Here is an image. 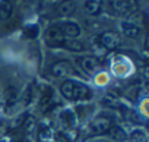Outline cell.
I'll list each match as a JSON object with an SVG mask.
<instances>
[{"label": "cell", "instance_id": "obj_3", "mask_svg": "<svg viewBox=\"0 0 149 142\" xmlns=\"http://www.w3.org/2000/svg\"><path fill=\"white\" fill-rule=\"evenodd\" d=\"M64 40H66V37L63 35L58 25H51L45 32V43L51 47H61Z\"/></svg>", "mask_w": 149, "mask_h": 142}, {"label": "cell", "instance_id": "obj_7", "mask_svg": "<svg viewBox=\"0 0 149 142\" xmlns=\"http://www.w3.org/2000/svg\"><path fill=\"white\" fill-rule=\"evenodd\" d=\"M58 28L61 29L63 35L66 38H76L81 34V27L76 22H72V21H64L58 25Z\"/></svg>", "mask_w": 149, "mask_h": 142}, {"label": "cell", "instance_id": "obj_17", "mask_svg": "<svg viewBox=\"0 0 149 142\" xmlns=\"http://www.w3.org/2000/svg\"><path fill=\"white\" fill-rule=\"evenodd\" d=\"M61 119H63V123L67 125V126H72L73 122H74V117H73V113L72 111H64L61 114Z\"/></svg>", "mask_w": 149, "mask_h": 142}, {"label": "cell", "instance_id": "obj_9", "mask_svg": "<svg viewBox=\"0 0 149 142\" xmlns=\"http://www.w3.org/2000/svg\"><path fill=\"white\" fill-rule=\"evenodd\" d=\"M13 6L10 0H2L0 2V21H8L12 18Z\"/></svg>", "mask_w": 149, "mask_h": 142}, {"label": "cell", "instance_id": "obj_16", "mask_svg": "<svg viewBox=\"0 0 149 142\" xmlns=\"http://www.w3.org/2000/svg\"><path fill=\"white\" fill-rule=\"evenodd\" d=\"M132 141L133 142H146V135L143 130H134L132 133Z\"/></svg>", "mask_w": 149, "mask_h": 142}, {"label": "cell", "instance_id": "obj_5", "mask_svg": "<svg viewBox=\"0 0 149 142\" xmlns=\"http://www.w3.org/2000/svg\"><path fill=\"white\" fill-rule=\"evenodd\" d=\"M50 72L53 73V76L56 78H66V76H70V75H74V69L73 66L69 63V62H57L51 66Z\"/></svg>", "mask_w": 149, "mask_h": 142}, {"label": "cell", "instance_id": "obj_10", "mask_svg": "<svg viewBox=\"0 0 149 142\" xmlns=\"http://www.w3.org/2000/svg\"><path fill=\"white\" fill-rule=\"evenodd\" d=\"M121 32L129 38H136L140 34V28L132 22H121Z\"/></svg>", "mask_w": 149, "mask_h": 142}, {"label": "cell", "instance_id": "obj_4", "mask_svg": "<svg viewBox=\"0 0 149 142\" xmlns=\"http://www.w3.org/2000/svg\"><path fill=\"white\" fill-rule=\"evenodd\" d=\"M100 43L104 48L107 50H114L120 45L121 43V38L117 32L114 31H104L101 35H100Z\"/></svg>", "mask_w": 149, "mask_h": 142}, {"label": "cell", "instance_id": "obj_2", "mask_svg": "<svg viewBox=\"0 0 149 142\" xmlns=\"http://www.w3.org/2000/svg\"><path fill=\"white\" fill-rule=\"evenodd\" d=\"M113 126V122L110 117H105V116H100V117H95L91 125H89V130L92 135H102V133H107Z\"/></svg>", "mask_w": 149, "mask_h": 142}, {"label": "cell", "instance_id": "obj_13", "mask_svg": "<svg viewBox=\"0 0 149 142\" xmlns=\"http://www.w3.org/2000/svg\"><path fill=\"white\" fill-rule=\"evenodd\" d=\"M84 9L88 15H97L101 10V3H100V0H85Z\"/></svg>", "mask_w": 149, "mask_h": 142}, {"label": "cell", "instance_id": "obj_8", "mask_svg": "<svg viewBox=\"0 0 149 142\" xmlns=\"http://www.w3.org/2000/svg\"><path fill=\"white\" fill-rule=\"evenodd\" d=\"M111 6L114 10H117L118 13H132L136 9L134 0H110Z\"/></svg>", "mask_w": 149, "mask_h": 142}, {"label": "cell", "instance_id": "obj_12", "mask_svg": "<svg viewBox=\"0 0 149 142\" xmlns=\"http://www.w3.org/2000/svg\"><path fill=\"white\" fill-rule=\"evenodd\" d=\"M61 47H64V48H67L70 51H84L85 50L84 43H81L76 38H66L64 43L61 44Z\"/></svg>", "mask_w": 149, "mask_h": 142}, {"label": "cell", "instance_id": "obj_1", "mask_svg": "<svg viewBox=\"0 0 149 142\" xmlns=\"http://www.w3.org/2000/svg\"><path fill=\"white\" fill-rule=\"evenodd\" d=\"M60 91L67 100H89L92 97V91L82 82L76 81H64L60 87Z\"/></svg>", "mask_w": 149, "mask_h": 142}, {"label": "cell", "instance_id": "obj_18", "mask_svg": "<svg viewBox=\"0 0 149 142\" xmlns=\"http://www.w3.org/2000/svg\"><path fill=\"white\" fill-rule=\"evenodd\" d=\"M38 34V28L37 27H28L26 28V37L28 38H35Z\"/></svg>", "mask_w": 149, "mask_h": 142}, {"label": "cell", "instance_id": "obj_6", "mask_svg": "<svg viewBox=\"0 0 149 142\" xmlns=\"http://www.w3.org/2000/svg\"><path fill=\"white\" fill-rule=\"evenodd\" d=\"M81 66H82V69L85 70V72L89 73V75H95L97 72H100L101 67H102L100 59H97V57H94V56L82 57V59H81Z\"/></svg>", "mask_w": 149, "mask_h": 142}, {"label": "cell", "instance_id": "obj_14", "mask_svg": "<svg viewBox=\"0 0 149 142\" xmlns=\"http://www.w3.org/2000/svg\"><path fill=\"white\" fill-rule=\"evenodd\" d=\"M108 132L111 133L113 139H114V141H118V142H123V141H126V138H127L126 132H124L120 126H111V129H110Z\"/></svg>", "mask_w": 149, "mask_h": 142}, {"label": "cell", "instance_id": "obj_11", "mask_svg": "<svg viewBox=\"0 0 149 142\" xmlns=\"http://www.w3.org/2000/svg\"><path fill=\"white\" fill-rule=\"evenodd\" d=\"M76 10V5L73 0H63L58 6V15L60 16H69Z\"/></svg>", "mask_w": 149, "mask_h": 142}, {"label": "cell", "instance_id": "obj_15", "mask_svg": "<svg viewBox=\"0 0 149 142\" xmlns=\"http://www.w3.org/2000/svg\"><path fill=\"white\" fill-rule=\"evenodd\" d=\"M18 97H19V94H18V90H16L15 87L6 88V91H5V98H6V103H8L9 106L13 104V103H16V101H18Z\"/></svg>", "mask_w": 149, "mask_h": 142}]
</instances>
